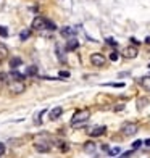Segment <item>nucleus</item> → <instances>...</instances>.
Segmentation results:
<instances>
[{
	"instance_id": "obj_10",
	"label": "nucleus",
	"mask_w": 150,
	"mask_h": 158,
	"mask_svg": "<svg viewBox=\"0 0 150 158\" xmlns=\"http://www.w3.org/2000/svg\"><path fill=\"white\" fill-rule=\"evenodd\" d=\"M61 114H63V108H61V106H55V108H53L52 111H50L48 118L55 121V119H58V118L61 116Z\"/></svg>"
},
{
	"instance_id": "obj_5",
	"label": "nucleus",
	"mask_w": 150,
	"mask_h": 158,
	"mask_svg": "<svg viewBox=\"0 0 150 158\" xmlns=\"http://www.w3.org/2000/svg\"><path fill=\"white\" fill-rule=\"evenodd\" d=\"M24 82L23 81H10V90L13 92V94H23L24 92Z\"/></svg>"
},
{
	"instance_id": "obj_14",
	"label": "nucleus",
	"mask_w": 150,
	"mask_h": 158,
	"mask_svg": "<svg viewBox=\"0 0 150 158\" xmlns=\"http://www.w3.org/2000/svg\"><path fill=\"white\" fill-rule=\"evenodd\" d=\"M26 76L24 74H21V73H18L16 69H13L11 73H10V79H13V81H23Z\"/></svg>"
},
{
	"instance_id": "obj_24",
	"label": "nucleus",
	"mask_w": 150,
	"mask_h": 158,
	"mask_svg": "<svg viewBox=\"0 0 150 158\" xmlns=\"http://www.w3.org/2000/svg\"><path fill=\"white\" fill-rule=\"evenodd\" d=\"M132 153H134V150H129V152H124V153L121 155V156H115V158H129Z\"/></svg>"
},
{
	"instance_id": "obj_9",
	"label": "nucleus",
	"mask_w": 150,
	"mask_h": 158,
	"mask_svg": "<svg viewBox=\"0 0 150 158\" xmlns=\"http://www.w3.org/2000/svg\"><path fill=\"white\" fill-rule=\"evenodd\" d=\"M77 47H79V42H77V40L73 37V39H69V40L66 42L65 50H66V52H73V50H76Z\"/></svg>"
},
{
	"instance_id": "obj_21",
	"label": "nucleus",
	"mask_w": 150,
	"mask_h": 158,
	"mask_svg": "<svg viewBox=\"0 0 150 158\" xmlns=\"http://www.w3.org/2000/svg\"><path fill=\"white\" fill-rule=\"evenodd\" d=\"M137 103H139V110H140V108H144V106L148 103V100H147V98H139Z\"/></svg>"
},
{
	"instance_id": "obj_7",
	"label": "nucleus",
	"mask_w": 150,
	"mask_h": 158,
	"mask_svg": "<svg viewBox=\"0 0 150 158\" xmlns=\"http://www.w3.org/2000/svg\"><path fill=\"white\" fill-rule=\"evenodd\" d=\"M63 37H69V39H73L76 32H77V27H71V26H66V27H63V29L60 31Z\"/></svg>"
},
{
	"instance_id": "obj_22",
	"label": "nucleus",
	"mask_w": 150,
	"mask_h": 158,
	"mask_svg": "<svg viewBox=\"0 0 150 158\" xmlns=\"http://www.w3.org/2000/svg\"><path fill=\"white\" fill-rule=\"evenodd\" d=\"M142 143H144L142 140H134V142H132V150H137V148L142 145Z\"/></svg>"
},
{
	"instance_id": "obj_31",
	"label": "nucleus",
	"mask_w": 150,
	"mask_h": 158,
	"mask_svg": "<svg viewBox=\"0 0 150 158\" xmlns=\"http://www.w3.org/2000/svg\"><path fill=\"white\" fill-rule=\"evenodd\" d=\"M123 108H124V105H123V103H121V105H118V106H116V108H115V110H116V111H121V110H123Z\"/></svg>"
},
{
	"instance_id": "obj_23",
	"label": "nucleus",
	"mask_w": 150,
	"mask_h": 158,
	"mask_svg": "<svg viewBox=\"0 0 150 158\" xmlns=\"http://www.w3.org/2000/svg\"><path fill=\"white\" fill-rule=\"evenodd\" d=\"M118 58H119L118 52H111V53H110V60H111V61H118Z\"/></svg>"
},
{
	"instance_id": "obj_11",
	"label": "nucleus",
	"mask_w": 150,
	"mask_h": 158,
	"mask_svg": "<svg viewBox=\"0 0 150 158\" xmlns=\"http://www.w3.org/2000/svg\"><path fill=\"white\" fill-rule=\"evenodd\" d=\"M105 131H106L105 126H97V127H94V129H90L89 135H92V137H98V135H102Z\"/></svg>"
},
{
	"instance_id": "obj_32",
	"label": "nucleus",
	"mask_w": 150,
	"mask_h": 158,
	"mask_svg": "<svg viewBox=\"0 0 150 158\" xmlns=\"http://www.w3.org/2000/svg\"><path fill=\"white\" fill-rule=\"evenodd\" d=\"M144 143H145L147 147H150V139H145V140H144Z\"/></svg>"
},
{
	"instance_id": "obj_28",
	"label": "nucleus",
	"mask_w": 150,
	"mask_h": 158,
	"mask_svg": "<svg viewBox=\"0 0 150 158\" xmlns=\"http://www.w3.org/2000/svg\"><path fill=\"white\" fill-rule=\"evenodd\" d=\"M58 77H69V73H68V71H60Z\"/></svg>"
},
{
	"instance_id": "obj_18",
	"label": "nucleus",
	"mask_w": 150,
	"mask_h": 158,
	"mask_svg": "<svg viewBox=\"0 0 150 158\" xmlns=\"http://www.w3.org/2000/svg\"><path fill=\"white\" fill-rule=\"evenodd\" d=\"M119 152H121V148H119V147H113V148L108 150V155H110V156H116Z\"/></svg>"
},
{
	"instance_id": "obj_13",
	"label": "nucleus",
	"mask_w": 150,
	"mask_h": 158,
	"mask_svg": "<svg viewBox=\"0 0 150 158\" xmlns=\"http://www.w3.org/2000/svg\"><path fill=\"white\" fill-rule=\"evenodd\" d=\"M95 148H97V145H95V142H85L84 143V152H87V153H92V152H95Z\"/></svg>"
},
{
	"instance_id": "obj_15",
	"label": "nucleus",
	"mask_w": 150,
	"mask_h": 158,
	"mask_svg": "<svg viewBox=\"0 0 150 158\" xmlns=\"http://www.w3.org/2000/svg\"><path fill=\"white\" fill-rule=\"evenodd\" d=\"M24 76H37V66H27L24 71Z\"/></svg>"
},
{
	"instance_id": "obj_3",
	"label": "nucleus",
	"mask_w": 150,
	"mask_h": 158,
	"mask_svg": "<svg viewBox=\"0 0 150 158\" xmlns=\"http://www.w3.org/2000/svg\"><path fill=\"white\" fill-rule=\"evenodd\" d=\"M137 131H139V126L135 123H124L121 126V134L126 135V137H131V135H134Z\"/></svg>"
},
{
	"instance_id": "obj_1",
	"label": "nucleus",
	"mask_w": 150,
	"mask_h": 158,
	"mask_svg": "<svg viewBox=\"0 0 150 158\" xmlns=\"http://www.w3.org/2000/svg\"><path fill=\"white\" fill-rule=\"evenodd\" d=\"M89 118H90V110H89V108L77 110V111L73 114L71 126H73V127H82V126H85V123L89 121Z\"/></svg>"
},
{
	"instance_id": "obj_30",
	"label": "nucleus",
	"mask_w": 150,
	"mask_h": 158,
	"mask_svg": "<svg viewBox=\"0 0 150 158\" xmlns=\"http://www.w3.org/2000/svg\"><path fill=\"white\" fill-rule=\"evenodd\" d=\"M129 40H131V44H134V45H139V44H140V40H137V39H134V37H131Z\"/></svg>"
},
{
	"instance_id": "obj_20",
	"label": "nucleus",
	"mask_w": 150,
	"mask_h": 158,
	"mask_svg": "<svg viewBox=\"0 0 150 158\" xmlns=\"http://www.w3.org/2000/svg\"><path fill=\"white\" fill-rule=\"evenodd\" d=\"M103 85H110V87H124V84L123 82H106Z\"/></svg>"
},
{
	"instance_id": "obj_33",
	"label": "nucleus",
	"mask_w": 150,
	"mask_h": 158,
	"mask_svg": "<svg viewBox=\"0 0 150 158\" xmlns=\"http://www.w3.org/2000/svg\"><path fill=\"white\" fill-rule=\"evenodd\" d=\"M148 68H150V64H148Z\"/></svg>"
},
{
	"instance_id": "obj_12",
	"label": "nucleus",
	"mask_w": 150,
	"mask_h": 158,
	"mask_svg": "<svg viewBox=\"0 0 150 158\" xmlns=\"http://www.w3.org/2000/svg\"><path fill=\"white\" fill-rule=\"evenodd\" d=\"M139 84L144 87L147 92H150V76H144V77H140L139 79Z\"/></svg>"
},
{
	"instance_id": "obj_27",
	"label": "nucleus",
	"mask_w": 150,
	"mask_h": 158,
	"mask_svg": "<svg viewBox=\"0 0 150 158\" xmlns=\"http://www.w3.org/2000/svg\"><path fill=\"white\" fill-rule=\"evenodd\" d=\"M0 52H2V53H5V55L8 53V50H6V47L2 44V42H0Z\"/></svg>"
},
{
	"instance_id": "obj_6",
	"label": "nucleus",
	"mask_w": 150,
	"mask_h": 158,
	"mask_svg": "<svg viewBox=\"0 0 150 158\" xmlns=\"http://www.w3.org/2000/svg\"><path fill=\"white\" fill-rule=\"evenodd\" d=\"M34 148L37 150L39 153H47V152H50V143L40 140V142H35L34 143Z\"/></svg>"
},
{
	"instance_id": "obj_26",
	"label": "nucleus",
	"mask_w": 150,
	"mask_h": 158,
	"mask_svg": "<svg viewBox=\"0 0 150 158\" xmlns=\"http://www.w3.org/2000/svg\"><path fill=\"white\" fill-rule=\"evenodd\" d=\"M6 77H8V76H6L5 73H0V84H3L6 81Z\"/></svg>"
},
{
	"instance_id": "obj_29",
	"label": "nucleus",
	"mask_w": 150,
	"mask_h": 158,
	"mask_svg": "<svg viewBox=\"0 0 150 158\" xmlns=\"http://www.w3.org/2000/svg\"><path fill=\"white\" fill-rule=\"evenodd\" d=\"M3 153H5V143L0 142V156H2Z\"/></svg>"
},
{
	"instance_id": "obj_2",
	"label": "nucleus",
	"mask_w": 150,
	"mask_h": 158,
	"mask_svg": "<svg viewBox=\"0 0 150 158\" xmlns=\"http://www.w3.org/2000/svg\"><path fill=\"white\" fill-rule=\"evenodd\" d=\"M32 29H37V31H42V29H50V31H55L56 26L55 23H52V21H48L47 18L44 16H37L32 19Z\"/></svg>"
},
{
	"instance_id": "obj_19",
	"label": "nucleus",
	"mask_w": 150,
	"mask_h": 158,
	"mask_svg": "<svg viewBox=\"0 0 150 158\" xmlns=\"http://www.w3.org/2000/svg\"><path fill=\"white\" fill-rule=\"evenodd\" d=\"M0 37H8V29L5 26H0Z\"/></svg>"
},
{
	"instance_id": "obj_25",
	"label": "nucleus",
	"mask_w": 150,
	"mask_h": 158,
	"mask_svg": "<svg viewBox=\"0 0 150 158\" xmlns=\"http://www.w3.org/2000/svg\"><path fill=\"white\" fill-rule=\"evenodd\" d=\"M106 44H108V45H111V47H116L118 44H116V40H113L111 37H108V39H106Z\"/></svg>"
},
{
	"instance_id": "obj_16",
	"label": "nucleus",
	"mask_w": 150,
	"mask_h": 158,
	"mask_svg": "<svg viewBox=\"0 0 150 158\" xmlns=\"http://www.w3.org/2000/svg\"><path fill=\"white\" fill-rule=\"evenodd\" d=\"M10 66L13 69H16L18 66H21V58H18V56H13V58L10 60Z\"/></svg>"
},
{
	"instance_id": "obj_17",
	"label": "nucleus",
	"mask_w": 150,
	"mask_h": 158,
	"mask_svg": "<svg viewBox=\"0 0 150 158\" xmlns=\"http://www.w3.org/2000/svg\"><path fill=\"white\" fill-rule=\"evenodd\" d=\"M29 35H31V29H24V31H21L19 39L21 40H26V39H29Z\"/></svg>"
},
{
	"instance_id": "obj_8",
	"label": "nucleus",
	"mask_w": 150,
	"mask_h": 158,
	"mask_svg": "<svg viewBox=\"0 0 150 158\" xmlns=\"http://www.w3.org/2000/svg\"><path fill=\"white\" fill-rule=\"evenodd\" d=\"M137 48L135 47H126V48H123V56L124 58H135V56H137Z\"/></svg>"
},
{
	"instance_id": "obj_4",
	"label": "nucleus",
	"mask_w": 150,
	"mask_h": 158,
	"mask_svg": "<svg viewBox=\"0 0 150 158\" xmlns=\"http://www.w3.org/2000/svg\"><path fill=\"white\" fill-rule=\"evenodd\" d=\"M90 63L94 64V66H97V68H102L103 64L106 63V58L102 53H92L90 55Z\"/></svg>"
}]
</instances>
